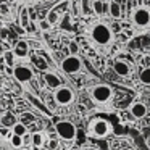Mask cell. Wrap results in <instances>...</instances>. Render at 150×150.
<instances>
[{"label":"cell","mask_w":150,"mask_h":150,"mask_svg":"<svg viewBox=\"0 0 150 150\" xmlns=\"http://www.w3.org/2000/svg\"><path fill=\"white\" fill-rule=\"evenodd\" d=\"M91 37L98 47H108L113 40V31L108 24L97 23L91 28Z\"/></svg>","instance_id":"obj_1"},{"label":"cell","mask_w":150,"mask_h":150,"mask_svg":"<svg viewBox=\"0 0 150 150\" xmlns=\"http://www.w3.org/2000/svg\"><path fill=\"white\" fill-rule=\"evenodd\" d=\"M132 24L137 29H149L150 28V8L147 7H139L132 11Z\"/></svg>","instance_id":"obj_2"},{"label":"cell","mask_w":150,"mask_h":150,"mask_svg":"<svg viewBox=\"0 0 150 150\" xmlns=\"http://www.w3.org/2000/svg\"><path fill=\"white\" fill-rule=\"evenodd\" d=\"M91 95L97 103H107L111 98V95H113V91L105 84H98L91 91Z\"/></svg>","instance_id":"obj_3"},{"label":"cell","mask_w":150,"mask_h":150,"mask_svg":"<svg viewBox=\"0 0 150 150\" xmlns=\"http://www.w3.org/2000/svg\"><path fill=\"white\" fill-rule=\"evenodd\" d=\"M55 129H57V134L65 140H71V139H74V136H76V127H74V124L69 123V121H58Z\"/></svg>","instance_id":"obj_4"},{"label":"cell","mask_w":150,"mask_h":150,"mask_svg":"<svg viewBox=\"0 0 150 150\" xmlns=\"http://www.w3.org/2000/svg\"><path fill=\"white\" fill-rule=\"evenodd\" d=\"M55 100L58 105H69L73 100H74V94H73V91L69 87H65V86H62V87L55 89Z\"/></svg>","instance_id":"obj_5"},{"label":"cell","mask_w":150,"mask_h":150,"mask_svg":"<svg viewBox=\"0 0 150 150\" xmlns=\"http://www.w3.org/2000/svg\"><path fill=\"white\" fill-rule=\"evenodd\" d=\"M62 68H63V71L68 73V74H74V73H78L79 69H81V60L76 55H69L62 62Z\"/></svg>","instance_id":"obj_6"},{"label":"cell","mask_w":150,"mask_h":150,"mask_svg":"<svg viewBox=\"0 0 150 150\" xmlns=\"http://www.w3.org/2000/svg\"><path fill=\"white\" fill-rule=\"evenodd\" d=\"M13 74L16 78V81L20 82H29L33 79V69L26 65H20L13 69Z\"/></svg>","instance_id":"obj_7"},{"label":"cell","mask_w":150,"mask_h":150,"mask_svg":"<svg viewBox=\"0 0 150 150\" xmlns=\"http://www.w3.org/2000/svg\"><path fill=\"white\" fill-rule=\"evenodd\" d=\"M92 134L97 137H105L108 132H110V124L107 123L105 120H95L91 126Z\"/></svg>","instance_id":"obj_8"},{"label":"cell","mask_w":150,"mask_h":150,"mask_svg":"<svg viewBox=\"0 0 150 150\" xmlns=\"http://www.w3.org/2000/svg\"><path fill=\"white\" fill-rule=\"evenodd\" d=\"M113 69H115V73L120 74V76H129V73H131L129 63L123 62V60H116V62L113 63Z\"/></svg>","instance_id":"obj_9"},{"label":"cell","mask_w":150,"mask_h":150,"mask_svg":"<svg viewBox=\"0 0 150 150\" xmlns=\"http://www.w3.org/2000/svg\"><path fill=\"white\" fill-rule=\"evenodd\" d=\"M13 52H15V57L24 58V57H28V53H29V44H28L26 40H18Z\"/></svg>","instance_id":"obj_10"},{"label":"cell","mask_w":150,"mask_h":150,"mask_svg":"<svg viewBox=\"0 0 150 150\" xmlns=\"http://www.w3.org/2000/svg\"><path fill=\"white\" fill-rule=\"evenodd\" d=\"M131 115L134 118H144L147 115V107L142 102H136V103L131 105Z\"/></svg>","instance_id":"obj_11"},{"label":"cell","mask_w":150,"mask_h":150,"mask_svg":"<svg viewBox=\"0 0 150 150\" xmlns=\"http://www.w3.org/2000/svg\"><path fill=\"white\" fill-rule=\"evenodd\" d=\"M44 79H45V84L49 86L50 89H58V87H62V81H60V78H58L57 74H53V73H45Z\"/></svg>","instance_id":"obj_12"},{"label":"cell","mask_w":150,"mask_h":150,"mask_svg":"<svg viewBox=\"0 0 150 150\" xmlns=\"http://www.w3.org/2000/svg\"><path fill=\"white\" fill-rule=\"evenodd\" d=\"M108 11H110V15L113 18H120L121 16V7H120V4H116V2H110V5H108Z\"/></svg>","instance_id":"obj_13"},{"label":"cell","mask_w":150,"mask_h":150,"mask_svg":"<svg viewBox=\"0 0 150 150\" xmlns=\"http://www.w3.org/2000/svg\"><path fill=\"white\" fill-rule=\"evenodd\" d=\"M23 142H24L23 136H16V134H11V137H10V144H11V147H16V149H20V147H23Z\"/></svg>","instance_id":"obj_14"},{"label":"cell","mask_w":150,"mask_h":150,"mask_svg":"<svg viewBox=\"0 0 150 150\" xmlns=\"http://www.w3.org/2000/svg\"><path fill=\"white\" fill-rule=\"evenodd\" d=\"M26 132H28V129H26V124H23V123H16L13 126V134H16V136H26Z\"/></svg>","instance_id":"obj_15"},{"label":"cell","mask_w":150,"mask_h":150,"mask_svg":"<svg viewBox=\"0 0 150 150\" xmlns=\"http://www.w3.org/2000/svg\"><path fill=\"white\" fill-rule=\"evenodd\" d=\"M31 140H33L34 147H40L44 144V136L40 132H36V134H33V136H31Z\"/></svg>","instance_id":"obj_16"},{"label":"cell","mask_w":150,"mask_h":150,"mask_svg":"<svg viewBox=\"0 0 150 150\" xmlns=\"http://www.w3.org/2000/svg\"><path fill=\"white\" fill-rule=\"evenodd\" d=\"M2 123H4V126H5V127H8V126H11V127H13L15 124H16V123H15L13 115H10V113H7L4 118H2Z\"/></svg>","instance_id":"obj_17"},{"label":"cell","mask_w":150,"mask_h":150,"mask_svg":"<svg viewBox=\"0 0 150 150\" xmlns=\"http://www.w3.org/2000/svg\"><path fill=\"white\" fill-rule=\"evenodd\" d=\"M140 81L144 84H150V68H144L140 71Z\"/></svg>","instance_id":"obj_18"},{"label":"cell","mask_w":150,"mask_h":150,"mask_svg":"<svg viewBox=\"0 0 150 150\" xmlns=\"http://www.w3.org/2000/svg\"><path fill=\"white\" fill-rule=\"evenodd\" d=\"M47 21H49L50 24H57L58 23V13H57L55 10H50L49 13H47Z\"/></svg>","instance_id":"obj_19"},{"label":"cell","mask_w":150,"mask_h":150,"mask_svg":"<svg viewBox=\"0 0 150 150\" xmlns=\"http://www.w3.org/2000/svg\"><path fill=\"white\" fill-rule=\"evenodd\" d=\"M92 8H94V11H95L97 15H103L105 7H103V4H102L100 0H97V2H92Z\"/></svg>","instance_id":"obj_20"},{"label":"cell","mask_w":150,"mask_h":150,"mask_svg":"<svg viewBox=\"0 0 150 150\" xmlns=\"http://www.w3.org/2000/svg\"><path fill=\"white\" fill-rule=\"evenodd\" d=\"M13 53L15 52H5L4 53V60L7 63V66H13Z\"/></svg>","instance_id":"obj_21"},{"label":"cell","mask_w":150,"mask_h":150,"mask_svg":"<svg viewBox=\"0 0 150 150\" xmlns=\"http://www.w3.org/2000/svg\"><path fill=\"white\" fill-rule=\"evenodd\" d=\"M29 24V16H28V10H23L21 11V26L23 28H28Z\"/></svg>","instance_id":"obj_22"},{"label":"cell","mask_w":150,"mask_h":150,"mask_svg":"<svg viewBox=\"0 0 150 150\" xmlns=\"http://www.w3.org/2000/svg\"><path fill=\"white\" fill-rule=\"evenodd\" d=\"M39 26H40V29H42V31H49L50 28H52V24H50L47 20H44V21H40V23H39Z\"/></svg>","instance_id":"obj_23"},{"label":"cell","mask_w":150,"mask_h":150,"mask_svg":"<svg viewBox=\"0 0 150 150\" xmlns=\"http://www.w3.org/2000/svg\"><path fill=\"white\" fill-rule=\"evenodd\" d=\"M36 65H37L39 69H47V63L44 62L42 58H36Z\"/></svg>","instance_id":"obj_24"},{"label":"cell","mask_w":150,"mask_h":150,"mask_svg":"<svg viewBox=\"0 0 150 150\" xmlns=\"http://www.w3.org/2000/svg\"><path fill=\"white\" fill-rule=\"evenodd\" d=\"M57 147H58V142H57L55 139H52V140L49 142V150H55Z\"/></svg>","instance_id":"obj_25"},{"label":"cell","mask_w":150,"mask_h":150,"mask_svg":"<svg viewBox=\"0 0 150 150\" xmlns=\"http://www.w3.org/2000/svg\"><path fill=\"white\" fill-rule=\"evenodd\" d=\"M20 4H36V2H39V0H18Z\"/></svg>","instance_id":"obj_26"},{"label":"cell","mask_w":150,"mask_h":150,"mask_svg":"<svg viewBox=\"0 0 150 150\" xmlns=\"http://www.w3.org/2000/svg\"><path fill=\"white\" fill-rule=\"evenodd\" d=\"M91 2H97V0H91Z\"/></svg>","instance_id":"obj_27"}]
</instances>
